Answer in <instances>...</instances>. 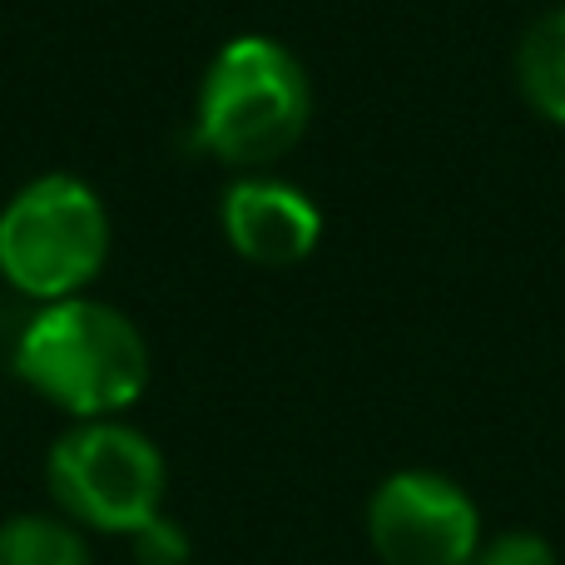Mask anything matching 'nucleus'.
<instances>
[{
    "instance_id": "f257e3e1",
    "label": "nucleus",
    "mask_w": 565,
    "mask_h": 565,
    "mask_svg": "<svg viewBox=\"0 0 565 565\" xmlns=\"http://www.w3.org/2000/svg\"><path fill=\"white\" fill-rule=\"evenodd\" d=\"M15 377L75 422L135 407L149 387V342L119 308L95 298L45 302L15 338Z\"/></svg>"
},
{
    "instance_id": "f03ea898",
    "label": "nucleus",
    "mask_w": 565,
    "mask_h": 565,
    "mask_svg": "<svg viewBox=\"0 0 565 565\" xmlns=\"http://www.w3.org/2000/svg\"><path fill=\"white\" fill-rule=\"evenodd\" d=\"M312 85L298 55L268 35H234L199 85V145L228 169H268L302 139Z\"/></svg>"
},
{
    "instance_id": "7ed1b4c3",
    "label": "nucleus",
    "mask_w": 565,
    "mask_h": 565,
    "mask_svg": "<svg viewBox=\"0 0 565 565\" xmlns=\"http://www.w3.org/2000/svg\"><path fill=\"white\" fill-rule=\"evenodd\" d=\"M109 258V214L75 174L30 179L0 209V274L25 298H79Z\"/></svg>"
},
{
    "instance_id": "20e7f679",
    "label": "nucleus",
    "mask_w": 565,
    "mask_h": 565,
    "mask_svg": "<svg viewBox=\"0 0 565 565\" xmlns=\"http://www.w3.org/2000/svg\"><path fill=\"white\" fill-rule=\"evenodd\" d=\"M45 481L60 516H70L79 531L129 536L135 526L164 511L169 467L164 451L139 427L119 417H99L75 422L50 447Z\"/></svg>"
},
{
    "instance_id": "39448f33",
    "label": "nucleus",
    "mask_w": 565,
    "mask_h": 565,
    "mask_svg": "<svg viewBox=\"0 0 565 565\" xmlns=\"http://www.w3.org/2000/svg\"><path fill=\"white\" fill-rule=\"evenodd\" d=\"M367 541L382 565H471L481 551V511L451 477L407 467L372 491Z\"/></svg>"
},
{
    "instance_id": "423d86ee",
    "label": "nucleus",
    "mask_w": 565,
    "mask_h": 565,
    "mask_svg": "<svg viewBox=\"0 0 565 565\" xmlns=\"http://www.w3.org/2000/svg\"><path fill=\"white\" fill-rule=\"evenodd\" d=\"M218 218L228 248L254 268H292L322 238L318 204L282 179H238L224 194Z\"/></svg>"
},
{
    "instance_id": "0eeeda50",
    "label": "nucleus",
    "mask_w": 565,
    "mask_h": 565,
    "mask_svg": "<svg viewBox=\"0 0 565 565\" xmlns=\"http://www.w3.org/2000/svg\"><path fill=\"white\" fill-rule=\"evenodd\" d=\"M516 79H521V95L531 99V109L565 129V6L546 10L521 35Z\"/></svg>"
},
{
    "instance_id": "6e6552de",
    "label": "nucleus",
    "mask_w": 565,
    "mask_h": 565,
    "mask_svg": "<svg viewBox=\"0 0 565 565\" xmlns=\"http://www.w3.org/2000/svg\"><path fill=\"white\" fill-rule=\"evenodd\" d=\"M0 565H95V551L70 516L20 511L0 521Z\"/></svg>"
},
{
    "instance_id": "1a4fd4ad",
    "label": "nucleus",
    "mask_w": 565,
    "mask_h": 565,
    "mask_svg": "<svg viewBox=\"0 0 565 565\" xmlns=\"http://www.w3.org/2000/svg\"><path fill=\"white\" fill-rule=\"evenodd\" d=\"M129 556L135 565H189L194 556V541H189V531L179 526L174 516H149L145 526L129 531Z\"/></svg>"
},
{
    "instance_id": "9d476101",
    "label": "nucleus",
    "mask_w": 565,
    "mask_h": 565,
    "mask_svg": "<svg viewBox=\"0 0 565 565\" xmlns=\"http://www.w3.org/2000/svg\"><path fill=\"white\" fill-rule=\"evenodd\" d=\"M471 565H561L556 546L536 531H501V536L481 541Z\"/></svg>"
}]
</instances>
